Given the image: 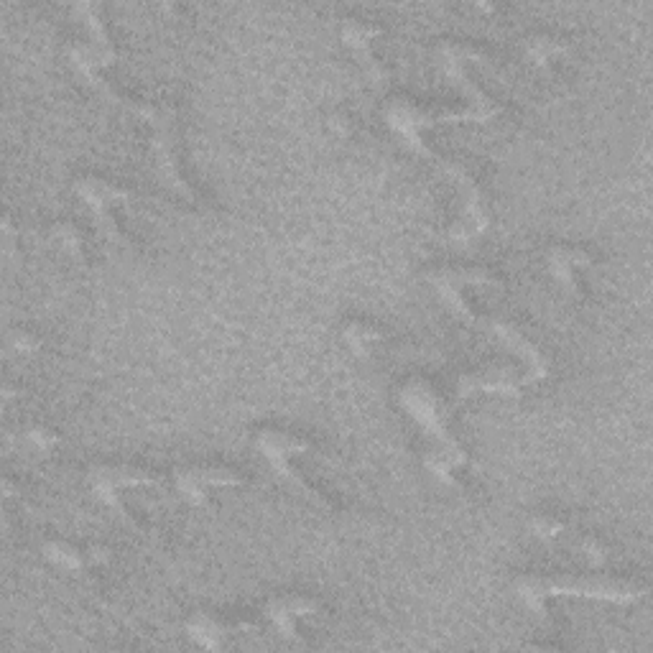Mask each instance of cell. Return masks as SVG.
Wrapping results in <instances>:
<instances>
[{
  "mask_svg": "<svg viewBox=\"0 0 653 653\" xmlns=\"http://www.w3.org/2000/svg\"><path fill=\"white\" fill-rule=\"evenodd\" d=\"M516 592L523 605L536 615H546V602L551 597H580V600L608 602V605H636L646 597V587L631 580L613 577H539L526 574L516 580Z\"/></svg>",
  "mask_w": 653,
  "mask_h": 653,
  "instance_id": "6da1fadb",
  "label": "cell"
},
{
  "mask_svg": "<svg viewBox=\"0 0 653 653\" xmlns=\"http://www.w3.org/2000/svg\"><path fill=\"white\" fill-rule=\"evenodd\" d=\"M398 404L406 414L414 419V424L424 432L426 439H432V447L442 452L457 470L470 465V455L462 447L460 439L449 429V416L444 409L442 398L426 381H409L401 393H398Z\"/></svg>",
  "mask_w": 653,
  "mask_h": 653,
  "instance_id": "7a4b0ae2",
  "label": "cell"
},
{
  "mask_svg": "<svg viewBox=\"0 0 653 653\" xmlns=\"http://www.w3.org/2000/svg\"><path fill=\"white\" fill-rule=\"evenodd\" d=\"M74 194H77V199L87 207L92 222H95L97 233H100V238H103L110 248H133L131 238L123 233V228H120L113 215L115 207H123L131 202V189L103 177H82L74 182Z\"/></svg>",
  "mask_w": 653,
  "mask_h": 653,
  "instance_id": "3957f363",
  "label": "cell"
},
{
  "mask_svg": "<svg viewBox=\"0 0 653 653\" xmlns=\"http://www.w3.org/2000/svg\"><path fill=\"white\" fill-rule=\"evenodd\" d=\"M151 125V156H154L156 174L161 184L177 192L187 202H197V192L184 177L182 164H179V118L177 108L171 105H156L154 118L148 120Z\"/></svg>",
  "mask_w": 653,
  "mask_h": 653,
  "instance_id": "277c9868",
  "label": "cell"
},
{
  "mask_svg": "<svg viewBox=\"0 0 653 653\" xmlns=\"http://www.w3.org/2000/svg\"><path fill=\"white\" fill-rule=\"evenodd\" d=\"M426 281L434 286L437 296L442 299L444 307L462 319L470 327L483 324V317L470 307L465 291L467 289H500L503 281L495 276L490 268L483 266H465V268H437L426 276Z\"/></svg>",
  "mask_w": 653,
  "mask_h": 653,
  "instance_id": "5b68a950",
  "label": "cell"
},
{
  "mask_svg": "<svg viewBox=\"0 0 653 653\" xmlns=\"http://www.w3.org/2000/svg\"><path fill=\"white\" fill-rule=\"evenodd\" d=\"M159 483L161 477L154 470L138 465H92L87 472V485H90L92 495L110 511L118 513L133 529H136V521L125 508L123 493L136 488H156Z\"/></svg>",
  "mask_w": 653,
  "mask_h": 653,
  "instance_id": "8992f818",
  "label": "cell"
},
{
  "mask_svg": "<svg viewBox=\"0 0 653 653\" xmlns=\"http://www.w3.org/2000/svg\"><path fill=\"white\" fill-rule=\"evenodd\" d=\"M248 483V477L228 465H192L179 467L174 472V488L182 495L184 503L192 508H202L210 500L212 490L240 488Z\"/></svg>",
  "mask_w": 653,
  "mask_h": 653,
  "instance_id": "52a82bcc",
  "label": "cell"
},
{
  "mask_svg": "<svg viewBox=\"0 0 653 653\" xmlns=\"http://www.w3.org/2000/svg\"><path fill=\"white\" fill-rule=\"evenodd\" d=\"M483 324L488 327V332H493L495 340L506 347L508 353H513L518 360H521L523 381H526V386H534V383H541L549 378L551 373L549 358L541 353V347L536 345L531 337H526L521 330H518L516 324L498 317H483Z\"/></svg>",
  "mask_w": 653,
  "mask_h": 653,
  "instance_id": "ba28073f",
  "label": "cell"
},
{
  "mask_svg": "<svg viewBox=\"0 0 653 653\" xmlns=\"http://www.w3.org/2000/svg\"><path fill=\"white\" fill-rule=\"evenodd\" d=\"M383 34H386L383 26H378V23L373 21H360V18H345L340 26L342 44L353 52V57L358 59V64L363 67V72L368 74V80L373 82V85H383V82L391 77L386 64L375 57L373 52L375 39H381Z\"/></svg>",
  "mask_w": 653,
  "mask_h": 653,
  "instance_id": "9c48e42d",
  "label": "cell"
},
{
  "mask_svg": "<svg viewBox=\"0 0 653 653\" xmlns=\"http://www.w3.org/2000/svg\"><path fill=\"white\" fill-rule=\"evenodd\" d=\"M526 388L523 373L516 368H506V365H493V368L475 370V373H462L457 378V396L465 401L472 396H503V398H518Z\"/></svg>",
  "mask_w": 653,
  "mask_h": 653,
  "instance_id": "30bf717a",
  "label": "cell"
},
{
  "mask_svg": "<svg viewBox=\"0 0 653 653\" xmlns=\"http://www.w3.org/2000/svg\"><path fill=\"white\" fill-rule=\"evenodd\" d=\"M261 633L256 623L250 620H240V623H228V620L217 618L210 613H194L187 620V636L189 641L197 643L205 651H222L228 646L233 636H256Z\"/></svg>",
  "mask_w": 653,
  "mask_h": 653,
  "instance_id": "8fae6325",
  "label": "cell"
},
{
  "mask_svg": "<svg viewBox=\"0 0 653 653\" xmlns=\"http://www.w3.org/2000/svg\"><path fill=\"white\" fill-rule=\"evenodd\" d=\"M319 613V602L314 597L307 595H279L266 602L263 615L268 618V623L273 625V631L279 633L286 641H296V623L301 618H312Z\"/></svg>",
  "mask_w": 653,
  "mask_h": 653,
  "instance_id": "7c38bea8",
  "label": "cell"
},
{
  "mask_svg": "<svg viewBox=\"0 0 653 653\" xmlns=\"http://www.w3.org/2000/svg\"><path fill=\"white\" fill-rule=\"evenodd\" d=\"M595 263L592 253L577 245H551L546 253V266H549V276L562 286L567 294H580V279L577 273L585 271Z\"/></svg>",
  "mask_w": 653,
  "mask_h": 653,
  "instance_id": "4fadbf2b",
  "label": "cell"
},
{
  "mask_svg": "<svg viewBox=\"0 0 653 653\" xmlns=\"http://www.w3.org/2000/svg\"><path fill=\"white\" fill-rule=\"evenodd\" d=\"M72 13L87 29V44H90V49L95 52L100 67H113V64L118 62V49H115L113 39H110L108 23H105L103 16V6H97V3H74Z\"/></svg>",
  "mask_w": 653,
  "mask_h": 653,
  "instance_id": "5bb4252c",
  "label": "cell"
},
{
  "mask_svg": "<svg viewBox=\"0 0 653 653\" xmlns=\"http://www.w3.org/2000/svg\"><path fill=\"white\" fill-rule=\"evenodd\" d=\"M256 449L263 455V460L271 457H301L312 452V442L299 434L284 432V429H261L256 434Z\"/></svg>",
  "mask_w": 653,
  "mask_h": 653,
  "instance_id": "9a60e30c",
  "label": "cell"
},
{
  "mask_svg": "<svg viewBox=\"0 0 653 653\" xmlns=\"http://www.w3.org/2000/svg\"><path fill=\"white\" fill-rule=\"evenodd\" d=\"M342 342L347 345V350L355 355V358H368L375 347L383 342V330L375 327L373 322H365V319H350V322L342 324Z\"/></svg>",
  "mask_w": 653,
  "mask_h": 653,
  "instance_id": "2e32d148",
  "label": "cell"
},
{
  "mask_svg": "<svg viewBox=\"0 0 653 653\" xmlns=\"http://www.w3.org/2000/svg\"><path fill=\"white\" fill-rule=\"evenodd\" d=\"M564 54H569V44L559 36L541 31V34H531L523 39V57L534 67H549L551 62H557Z\"/></svg>",
  "mask_w": 653,
  "mask_h": 653,
  "instance_id": "e0dca14e",
  "label": "cell"
},
{
  "mask_svg": "<svg viewBox=\"0 0 653 653\" xmlns=\"http://www.w3.org/2000/svg\"><path fill=\"white\" fill-rule=\"evenodd\" d=\"M44 559L49 564H54L62 572H72L80 574L90 567V559H87V551L80 549V546L69 544L64 539H52L44 544Z\"/></svg>",
  "mask_w": 653,
  "mask_h": 653,
  "instance_id": "ac0fdd59",
  "label": "cell"
},
{
  "mask_svg": "<svg viewBox=\"0 0 653 653\" xmlns=\"http://www.w3.org/2000/svg\"><path fill=\"white\" fill-rule=\"evenodd\" d=\"M49 243L57 245L69 261H74L77 266H85V235H82V230L74 222H54L52 228H49Z\"/></svg>",
  "mask_w": 653,
  "mask_h": 653,
  "instance_id": "d6986e66",
  "label": "cell"
},
{
  "mask_svg": "<svg viewBox=\"0 0 653 653\" xmlns=\"http://www.w3.org/2000/svg\"><path fill=\"white\" fill-rule=\"evenodd\" d=\"M424 467L434 480H439V483L447 485V488H460V483H457V467L434 447L424 455Z\"/></svg>",
  "mask_w": 653,
  "mask_h": 653,
  "instance_id": "ffe728a7",
  "label": "cell"
},
{
  "mask_svg": "<svg viewBox=\"0 0 653 653\" xmlns=\"http://www.w3.org/2000/svg\"><path fill=\"white\" fill-rule=\"evenodd\" d=\"M23 442H26V447L39 452V455H49L52 449H57L59 444H62V437H59L54 429H49V426L31 424L26 426V432H23Z\"/></svg>",
  "mask_w": 653,
  "mask_h": 653,
  "instance_id": "44dd1931",
  "label": "cell"
},
{
  "mask_svg": "<svg viewBox=\"0 0 653 653\" xmlns=\"http://www.w3.org/2000/svg\"><path fill=\"white\" fill-rule=\"evenodd\" d=\"M529 531L544 544H551V541H559L567 534V523L559 521L557 516H549V513H539L529 521Z\"/></svg>",
  "mask_w": 653,
  "mask_h": 653,
  "instance_id": "7402d4cb",
  "label": "cell"
},
{
  "mask_svg": "<svg viewBox=\"0 0 653 653\" xmlns=\"http://www.w3.org/2000/svg\"><path fill=\"white\" fill-rule=\"evenodd\" d=\"M577 549H580V554L592 569H602L610 562V549L600 539H595V536H582Z\"/></svg>",
  "mask_w": 653,
  "mask_h": 653,
  "instance_id": "603a6c76",
  "label": "cell"
},
{
  "mask_svg": "<svg viewBox=\"0 0 653 653\" xmlns=\"http://www.w3.org/2000/svg\"><path fill=\"white\" fill-rule=\"evenodd\" d=\"M8 345L13 347V353L29 358V355H36L41 350V337H36L29 330H16L8 337Z\"/></svg>",
  "mask_w": 653,
  "mask_h": 653,
  "instance_id": "cb8c5ba5",
  "label": "cell"
},
{
  "mask_svg": "<svg viewBox=\"0 0 653 653\" xmlns=\"http://www.w3.org/2000/svg\"><path fill=\"white\" fill-rule=\"evenodd\" d=\"M85 551L87 559H90V567H108L113 562V549L105 544H90Z\"/></svg>",
  "mask_w": 653,
  "mask_h": 653,
  "instance_id": "d4e9b609",
  "label": "cell"
},
{
  "mask_svg": "<svg viewBox=\"0 0 653 653\" xmlns=\"http://www.w3.org/2000/svg\"><path fill=\"white\" fill-rule=\"evenodd\" d=\"M327 128H330L337 138L353 136V120H350V115L345 113L330 115V118H327Z\"/></svg>",
  "mask_w": 653,
  "mask_h": 653,
  "instance_id": "484cf974",
  "label": "cell"
},
{
  "mask_svg": "<svg viewBox=\"0 0 653 653\" xmlns=\"http://www.w3.org/2000/svg\"><path fill=\"white\" fill-rule=\"evenodd\" d=\"M0 228H3V238H6V245H8V248H13V243H16V238L21 233H18V228L13 225L11 217H8V215L3 217V225H0Z\"/></svg>",
  "mask_w": 653,
  "mask_h": 653,
  "instance_id": "4316f807",
  "label": "cell"
},
{
  "mask_svg": "<svg viewBox=\"0 0 653 653\" xmlns=\"http://www.w3.org/2000/svg\"><path fill=\"white\" fill-rule=\"evenodd\" d=\"M18 493H21V488H16V485L6 477V480H3V495H6V498H16Z\"/></svg>",
  "mask_w": 653,
  "mask_h": 653,
  "instance_id": "83f0119b",
  "label": "cell"
},
{
  "mask_svg": "<svg viewBox=\"0 0 653 653\" xmlns=\"http://www.w3.org/2000/svg\"><path fill=\"white\" fill-rule=\"evenodd\" d=\"M475 11H480V13H495V6H493V3H475Z\"/></svg>",
  "mask_w": 653,
  "mask_h": 653,
  "instance_id": "f1b7e54d",
  "label": "cell"
},
{
  "mask_svg": "<svg viewBox=\"0 0 653 653\" xmlns=\"http://www.w3.org/2000/svg\"><path fill=\"white\" fill-rule=\"evenodd\" d=\"M13 396H16V391H13V386H6V388H3V398H6V401H11Z\"/></svg>",
  "mask_w": 653,
  "mask_h": 653,
  "instance_id": "f546056e",
  "label": "cell"
}]
</instances>
